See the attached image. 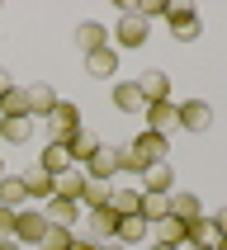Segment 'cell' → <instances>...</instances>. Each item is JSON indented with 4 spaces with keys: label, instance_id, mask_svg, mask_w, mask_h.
<instances>
[{
    "label": "cell",
    "instance_id": "6da1fadb",
    "mask_svg": "<svg viewBox=\"0 0 227 250\" xmlns=\"http://www.w3.org/2000/svg\"><path fill=\"white\" fill-rule=\"evenodd\" d=\"M43 123H47V142H62V146H67L76 132H85V127H81V109L67 104V99H57V109L47 113Z\"/></svg>",
    "mask_w": 227,
    "mask_h": 250
},
{
    "label": "cell",
    "instance_id": "7a4b0ae2",
    "mask_svg": "<svg viewBox=\"0 0 227 250\" xmlns=\"http://www.w3.org/2000/svg\"><path fill=\"white\" fill-rule=\"evenodd\" d=\"M166 24H170V38H175V42H194L199 33H204V19H199L194 5H170Z\"/></svg>",
    "mask_w": 227,
    "mask_h": 250
},
{
    "label": "cell",
    "instance_id": "3957f363",
    "mask_svg": "<svg viewBox=\"0 0 227 250\" xmlns=\"http://www.w3.org/2000/svg\"><path fill=\"white\" fill-rule=\"evenodd\" d=\"M175 127H184V132H208L213 127V104L208 99H184V104H175Z\"/></svg>",
    "mask_w": 227,
    "mask_h": 250
},
{
    "label": "cell",
    "instance_id": "277c9868",
    "mask_svg": "<svg viewBox=\"0 0 227 250\" xmlns=\"http://www.w3.org/2000/svg\"><path fill=\"white\" fill-rule=\"evenodd\" d=\"M118 222H123V217H118L109 203H104V208H90V212H85V231H81V236H85V241H95V246H104V241H114Z\"/></svg>",
    "mask_w": 227,
    "mask_h": 250
},
{
    "label": "cell",
    "instance_id": "5b68a950",
    "mask_svg": "<svg viewBox=\"0 0 227 250\" xmlns=\"http://www.w3.org/2000/svg\"><path fill=\"white\" fill-rule=\"evenodd\" d=\"M43 231H47L43 208H19V212H14V246H38Z\"/></svg>",
    "mask_w": 227,
    "mask_h": 250
},
{
    "label": "cell",
    "instance_id": "8992f818",
    "mask_svg": "<svg viewBox=\"0 0 227 250\" xmlns=\"http://www.w3.org/2000/svg\"><path fill=\"white\" fill-rule=\"evenodd\" d=\"M85 180H95V184H109L114 175H118V151H114V146H99L95 156H90V161H85Z\"/></svg>",
    "mask_w": 227,
    "mask_h": 250
},
{
    "label": "cell",
    "instance_id": "52a82bcc",
    "mask_svg": "<svg viewBox=\"0 0 227 250\" xmlns=\"http://www.w3.org/2000/svg\"><path fill=\"white\" fill-rule=\"evenodd\" d=\"M152 241H161V246H189V222H180V217H170V212H166V217H156V222H152Z\"/></svg>",
    "mask_w": 227,
    "mask_h": 250
},
{
    "label": "cell",
    "instance_id": "ba28073f",
    "mask_svg": "<svg viewBox=\"0 0 227 250\" xmlns=\"http://www.w3.org/2000/svg\"><path fill=\"white\" fill-rule=\"evenodd\" d=\"M19 180H24V194H28V203H47V198L57 194V180L47 175V170H38V166H28L24 175H19Z\"/></svg>",
    "mask_w": 227,
    "mask_h": 250
},
{
    "label": "cell",
    "instance_id": "9c48e42d",
    "mask_svg": "<svg viewBox=\"0 0 227 250\" xmlns=\"http://www.w3.org/2000/svg\"><path fill=\"white\" fill-rule=\"evenodd\" d=\"M142 42H147V19H137L128 10L118 19V28H114V47H142Z\"/></svg>",
    "mask_w": 227,
    "mask_h": 250
},
{
    "label": "cell",
    "instance_id": "30bf717a",
    "mask_svg": "<svg viewBox=\"0 0 227 250\" xmlns=\"http://www.w3.org/2000/svg\"><path fill=\"white\" fill-rule=\"evenodd\" d=\"M166 203H170V217H180V222L204 217V203H199V194H189V189H170Z\"/></svg>",
    "mask_w": 227,
    "mask_h": 250
},
{
    "label": "cell",
    "instance_id": "8fae6325",
    "mask_svg": "<svg viewBox=\"0 0 227 250\" xmlns=\"http://www.w3.org/2000/svg\"><path fill=\"white\" fill-rule=\"evenodd\" d=\"M170 189H175V170L166 161H156V166L142 170V194H170Z\"/></svg>",
    "mask_w": 227,
    "mask_h": 250
},
{
    "label": "cell",
    "instance_id": "7c38bea8",
    "mask_svg": "<svg viewBox=\"0 0 227 250\" xmlns=\"http://www.w3.org/2000/svg\"><path fill=\"white\" fill-rule=\"evenodd\" d=\"M128 146L142 156V166H156V161H166V151H170V142L161 137V132H142V137L128 142Z\"/></svg>",
    "mask_w": 227,
    "mask_h": 250
},
{
    "label": "cell",
    "instance_id": "4fadbf2b",
    "mask_svg": "<svg viewBox=\"0 0 227 250\" xmlns=\"http://www.w3.org/2000/svg\"><path fill=\"white\" fill-rule=\"evenodd\" d=\"M76 47H81L85 57L99 52V47H109V28L95 24V19H85V24H76Z\"/></svg>",
    "mask_w": 227,
    "mask_h": 250
},
{
    "label": "cell",
    "instance_id": "5bb4252c",
    "mask_svg": "<svg viewBox=\"0 0 227 250\" xmlns=\"http://www.w3.org/2000/svg\"><path fill=\"white\" fill-rule=\"evenodd\" d=\"M142 118H147V132H161V137H166L170 127H175V99L147 104V109H142Z\"/></svg>",
    "mask_w": 227,
    "mask_h": 250
},
{
    "label": "cell",
    "instance_id": "9a60e30c",
    "mask_svg": "<svg viewBox=\"0 0 227 250\" xmlns=\"http://www.w3.org/2000/svg\"><path fill=\"white\" fill-rule=\"evenodd\" d=\"M28 90V118H33V113H38V118H47V113L57 109V90L47 81H33V85H24Z\"/></svg>",
    "mask_w": 227,
    "mask_h": 250
},
{
    "label": "cell",
    "instance_id": "2e32d148",
    "mask_svg": "<svg viewBox=\"0 0 227 250\" xmlns=\"http://www.w3.org/2000/svg\"><path fill=\"white\" fill-rule=\"evenodd\" d=\"M114 241H118V246H137V241H152V222H147L142 212H133V217H123V222H118Z\"/></svg>",
    "mask_w": 227,
    "mask_h": 250
},
{
    "label": "cell",
    "instance_id": "e0dca14e",
    "mask_svg": "<svg viewBox=\"0 0 227 250\" xmlns=\"http://www.w3.org/2000/svg\"><path fill=\"white\" fill-rule=\"evenodd\" d=\"M114 109H118V113H142V109H147L137 81H114Z\"/></svg>",
    "mask_w": 227,
    "mask_h": 250
},
{
    "label": "cell",
    "instance_id": "ac0fdd59",
    "mask_svg": "<svg viewBox=\"0 0 227 250\" xmlns=\"http://www.w3.org/2000/svg\"><path fill=\"white\" fill-rule=\"evenodd\" d=\"M85 71L90 76H99V81H109V76H118V47H99V52H90L85 57Z\"/></svg>",
    "mask_w": 227,
    "mask_h": 250
},
{
    "label": "cell",
    "instance_id": "d6986e66",
    "mask_svg": "<svg viewBox=\"0 0 227 250\" xmlns=\"http://www.w3.org/2000/svg\"><path fill=\"white\" fill-rule=\"evenodd\" d=\"M43 217H47L52 227H76L81 203H71V198H47V203H43Z\"/></svg>",
    "mask_w": 227,
    "mask_h": 250
},
{
    "label": "cell",
    "instance_id": "ffe728a7",
    "mask_svg": "<svg viewBox=\"0 0 227 250\" xmlns=\"http://www.w3.org/2000/svg\"><path fill=\"white\" fill-rule=\"evenodd\" d=\"M137 90H142L147 104H161V99H170V76H166V71H142Z\"/></svg>",
    "mask_w": 227,
    "mask_h": 250
},
{
    "label": "cell",
    "instance_id": "44dd1931",
    "mask_svg": "<svg viewBox=\"0 0 227 250\" xmlns=\"http://www.w3.org/2000/svg\"><path fill=\"white\" fill-rule=\"evenodd\" d=\"M38 170H47V175H67L71 170V156H67V146H62V142H47V146H43V156H38Z\"/></svg>",
    "mask_w": 227,
    "mask_h": 250
},
{
    "label": "cell",
    "instance_id": "7402d4cb",
    "mask_svg": "<svg viewBox=\"0 0 227 250\" xmlns=\"http://www.w3.org/2000/svg\"><path fill=\"white\" fill-rule=\"evenodd\" d=\"M189 246H204V250L223 246V231L213 227V217H194V222H189Z\"/></svg>",
    "mask_w": 227,
    "mask_h": 250
},
{
    "label": "cell",
    "instance_id": "603a6c76",
    "mask_svg": "<svg viewBox=\"0 0 227 250\" xmlns=\"http://www.w3.org/2000/svg\"><path fill=\"white\" fill-rule=\"evenodd\" d=\"M99 146H104V142H99V137H90V132H76V137L67 142V156H71V166L81 170L85 161H90V156L99 151Z\"/></svg>",
    "mask_w": 227,
    "mask_h": 250
},
{
    "label": "cell",
    "instance_id": "cb8c5ba5",
    "mask_svg": "<svg viewBox=\"0 0 227 250\" xmlns=\"http://www.w3.org/2000/svg\"><path fill=\"white\" fill-rule=\"evenodd\" d=\"M85 184H90V180H85V170H76V166H71L67 175H57V194H52V198H71V203H81Z\"/></svg>",
    "mask_w": 227,
    "mask_h": 250
},
{
    "label": "cell",
    "instance_id": "d4e9b609",
    "mask_svg": "<svg viewBox=\"0 0 227 250\" xmlns=\"http://www.w3.org/2000/svg\"><path fill=\"white\" fill-rule=\"evenodd\" d=\"M24 203H28V194H24V180H19V175H5V180H0V208L19 212Z\"/></svg>",
    "mask_w": 227,
    "mask_h": 250
},
{
    "label": "cell",
    "instance_id": "484cf974",
    "mask_svg": "<svg viewBox=\"0 0 227 250\" xmlns=\"http://www.w3.org/2000/svg\"><path fill=\"white\" fill-rule=\"evenodd\" d=\"M28 137H33V118H0V142L24 146Z\"/></svg>",
    "mask_w": 227,
    "mask_h": 250
},
{
    "label": "cell",
    "instance_id": "4316f807",
    "mask_svg": "<svg viewBox=\"0 0 227 250\" xmlns=\"http://www.w3.org/2000/svg\"><path fill=\"white\" fill-rule=\"evenodd\" d=\"M0 118H28V90L10 85V95L0 99Z\"/></svg>",
    "mask_w": 227,
    "mask_h": 250
},
{
    "label": "cell",
    "instance_id": "83f0119b",
    "mask_svg": "<svg viewBox=\"0 0 227 250\" xmlns=\"http://www.w3.org/2000/svg\"><path fill=\"white\" fill-rule=\"evenodd\" d=\"M109 208L118 212V217H133V212H142V189H114V194H109Z\"/></svg>",
    "mask_w": 227,
    "mask_h": 250
},
{
    "label": "cell",
    "instance_id": "f1b7e54d",
    "mask_svg": "<svg viewBox=\"0 0 227 250\" xmlns=\"http://www.w3.org/2000/svg\"><path fill=\"white\" fill-rule=\"evenodd\" d=\"M71 241H76V227H52L47 222V231H43L38 246L43 250H71Z\"/></svg>",
    "mask_w": 227,
    "mask_h": 250
},
{
    "label": "cell",
    "instance_id": "f546056e",
    "mask_svg": "<svg viewBox=\"0 0 227 250\" xmlns=\"http://www.w3.org/2000/svg\"><path fill=\"white\" fill-rule=\"evenodd\" d=\"M114 151H118V175H137V180H142V170H147L142 156L133 151V146H114Z\"/></svg>",
    "mask_w": 227,
    "mask_h": 250
},
{
    "label": "cell",
    "instance_id": "4dcf8cb0",
    "mask_svg": "<svg viewBox=\"0 0 227 250\" xmlns=\"http://www.w3.org/2000/svg\"><path fill=\"white\" fill-rule=\"evenodd\" d=\"M166 212H170L166 194H142V217H147V222H156V217H166Z\"/></svg>",
    "mask_w": 227,
    "mask_h": 250
},
{
    "label": "cell",
    "instance_id": "1f68e13d",
    "mask_svg": "<svg viewBox=\"0 0 227 250\" xmlns=\"http://www.w3.org/2000/svg\"><path fill=\"white\" fill-rule=\"evenodd\" d=\"M81 203H85V208H104V203H109V184H95V180H90V184H85V194H81Z\"/></svg>",
    "mask_w": 227,
    "mask_h": 250
},
{
    "label": "cell",
    "instance_id": "d6a6232c",
    "mask_svg": "<svg viewBox=\"0 0 227 250\" xmlns=\"http://www.w3.org/2000/svg\"><path fill=\"white\" fill-rule=\"evenodd\" d=\"M0 241H14V212L0 208Z\"/></svg>",
    "mask_w": 227,
    "mask_h": 250
},
{
    "label": "cell",
    "instance_id": "836d02e7",
    "mask_svg": "<svg viewBox=\"0 0 227 250\" xmlns=\"http://www.w3.org/2000/svg\"><path fill=\"white\" fill-rule=\"evenodd\" d=\"M10 85H14V81H10V71H5V66H0V99H5V95H10Z\"/></svg>",
    "mask_w": 227,
    "mask_h": 250
},
{
    "label": "cell",
    "instance_id": "e575fe53",
    "mask_svg": "<svg viewBox=\"0 0 227 250\" xmlns=\"http://www.w3.org/2000/svg\"><path fill=\"white\" fill-rule=\"evenodd\" d=\"M213 227H218V231L227 236V208H218V217H213Z\"/></svg>",
    "mask_w": 227,
    "mask_h": 250
},
{
    "label": "cell",
    "instance_id": "d590c367",
    "mask_svg": "<svg viewBox=\"0 0 227 250\" xmlns=\"http://www.w3.org/2000/svg\"><path fill=\"white\" fill-rule=\"evenodd\" d=\"M71 250H99V246H95V241H85V236H76V241H71Z\"/></svg>",
    "mask_w": 227,
    "mask_h": 250
},
{
    "label": "cell",
    "instance_id": "8d00e7d4",
    "mask_svg": "<svg viewBox=\"0 0 227 250\" xmlns=\"http://www.w3.org/2000/svg\"><path fill=\"white\" fill-rule=\"evenodd\" d=\"M147 250H180V246H161V241H147Z\"/></svg>",
    "mask_w": 227,
    "mask_h": 250
},
{
    "label": "cell",
    "instance_id": "74e56055",
    "mask_svg": "<svg viewBox=\"0 0 227 250\" xmlns=\"http://www.w3.org/2000/svg\"><path fill=\"white\" fill-rule=\"evenodd\" d=\"M99 250H128V246H118V241H104V246H99Z\"/></svg>",
    "mask_w": 227,
    "mask_h": 250
},
{
    "label": "cell",
    "instance_id": "f35d334b",
    "mask_svg": "<svg viewBox=\"0 0 227 250\" xmlns=\"http://www.w3.org/2000/svg\"><path fill=\"white\" fill-rule=\"evenodd\" d=\"M0 250H19V246H14V241H0Z\"/></svg>",
    "mask_w": 227,
    "mask_h": 250
},
{
    "label": "cell",
    "instance_id": "ab89813d",
    "mask_svg": "<svg viewBox=\"0 0 227 250\" xmlns=\"http://www.w3.org/2000/svg\"><path fill=\"white\" fill-rule=\"evenodd\" d=\"M0 180H5V161H0Z\"/></svg>",
    "mask_w": 227,
    "mask_h": 250
},
{
    "label": "cell",
    "instance_id": "60d3db41",
    "mask_svg": "<svg viewBox=\"0 0 227 250\" xmlns=\"http://www.w3.org/2000/svg\"><path fill=\"white\" fill-rule=\"evenodd\" d=\"M184 250H204V246H184Z\"/></svg>",
    "mask_w": 227,
    "mask_h": 250
}]
</instances>
